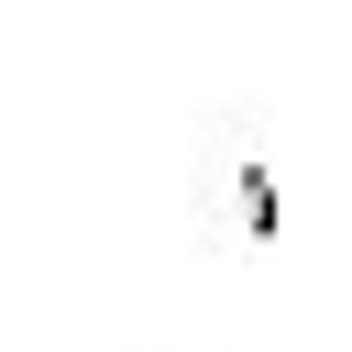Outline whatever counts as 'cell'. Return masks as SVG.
<instances>
[{"mask_svg":"<svg viewBox=\"0 0 352 352\" xmlns=\"http://www.w3.org/2000/svg\"><path fill=\"white\" fill-rule=\"evenodd\" d=\"M198 231L231 242V253H275L286 242V187H275V154L253 121H220L198 143Z\"/></svg>","mask_w":352,"mask_h":352,"instance_id":"obj_1","label":"cell"}]
</instances>
